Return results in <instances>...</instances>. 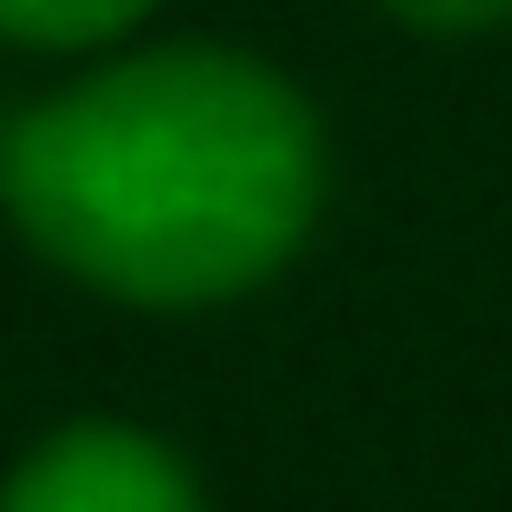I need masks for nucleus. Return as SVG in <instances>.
<instances>
[{
	"mask_svg": "<svg viewBox=\"0 0 512 512\" xmlns=\"http://www.w3.org/2000/svg\"><path fill=\"white\" fill-rule=\"evenodd\" d=\"M0 211L111 302H231L302 251L322 211V121L241 51H131L0 131Z\"/></svg>",
	"mask_w": 512,
	"mask_h": 512,
	"instance_id": "f257e3e1",
	"label": "nucleus"
},
{
	"mask_svg": "<svg viewBox=\"0 0 512 512\" xmlns=\"http://www.w3.org/2000/svg\"><path fill=\"white\" fill-rule=\"evenodd\" d=\"M0 512H201V492H191V472L151 432H131V422H71V432H51L11 472Z\"/></svg>",
	"mask_w": 512,
	"mask_h": 512,
	"instance_id": "f03ea898",
	"label": "nucleus"
},
{
	"mask_svg": "<svg viewBox=\"0 0 512 512\" xmlns=\"http://www.w3.org/2000/svg\"><path fill=\"white\" fill-rule=\"evenodd\" d=\"M141 11L151 0H0V41H21V51H101Z\"/></svg>",
	"mask_w": 512,
	"mask_h": 512,
	"instance_id": "7ed1b4c3",
	"label": "nucleus"
},
{
	"mask_svg": "<svg viewBox=\"0 0 512 512\" xmlns=\"http://www.w3.org/2000/svg\"><path fill=\"white\" fill-rule=\"evenodd\" d=\"M392 21L432 31V41H472V31H502L512 21V0H382Z\"/></svg>",
	"mask_w": 512,
	"mask_h": 512,
	"instance_id": "20e7f679",
	"label": "nucleus"
}]
</instances>
